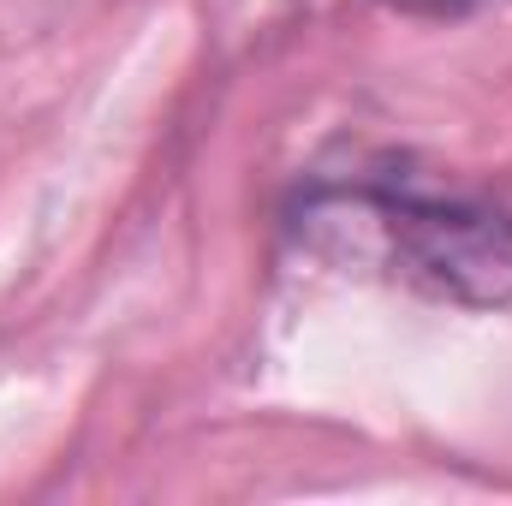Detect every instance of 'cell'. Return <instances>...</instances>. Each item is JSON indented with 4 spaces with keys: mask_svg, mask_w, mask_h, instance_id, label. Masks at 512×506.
<instances>
[{
    "mask_svg": "<svg viewBox=\"0 0 512 506\" xmlns=\"http://www.w3.org/2000/svg\"><path fill=\"white\" fill-rule=\"evenodd\" d=\"M387 6H399V12H423V18H459L471 0H387Z\"/></svg>",
    "mask_w": 512,
    "mask_h": 506,
    "instance_id": "2",
    "label": "cell"
},
{
    "mask_svg": "<svg viewBox=\"0 0 512 506\" xmlns=\"http://www.w3.org/2000/svg\"><path fill=\"white\" fill-rule=\"evenodd\" d=\"M346 209L370 215L387 239L399 280L453 298V304H507L512 298V215L465 197L423 191H346Z\"/></svg>",
    "mask_w": 512,
    "mask_h": 506,
    "instance_id": "1",
    "label": "cell"
}]
</instances>
